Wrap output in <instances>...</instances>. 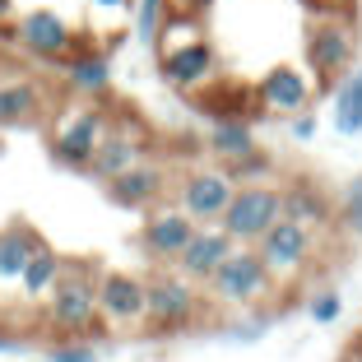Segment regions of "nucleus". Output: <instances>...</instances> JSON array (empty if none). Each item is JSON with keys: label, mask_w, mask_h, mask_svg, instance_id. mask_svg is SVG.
<instances>
[{"label": "nucleus", "mask_w": 362, "mask_h": 362, "mask_svg": "<svg viewBox=\"0 0 362 362\" xmlns=\"http://www.w3.org/2000/svg\"><path fill=\"white\" fill-rule=\"evenodd\" d=\"M47 320L65 334H84L98 325V274L93 265H65L47 293Z\"/></svg>", "instance_id": "f257e3e1"}, {"label": "nucleus", "mask_w": 362, "mask_h": 362, "mask_svg": "<svg viewBox=\"0 0 362 362\" xmlns=\"http://www.w3.org/2000/svg\"><path fill=\"white\" fill-rule=\"evenodd\" d=\"M358 52V19H349V10H320V19L307 28V65L316 70V88L334 84L353 65Z\"/></svg>", "instance_id": "f03ea898"}, {"label": "nucleus", "mask_w": 362, "mask_h": 362, "mask_svg": "<svg viewBox=\"0 0 362 362\" xmlns=\"http://www.w3.org/2000/svg\"><path fill=\"white\" fill-rule=\"evenodd\" d=\"M204 284H209V298L218 302V307H251V302H260L269 288H274V279H269V269L260 265L256 251L233 246Z\"/></svg>", "instance_id": "7ed1b4c3"}, {"label": "nucleus", "mask_w": 362, "mask_h": 362, "mask_svg": "<svg viewBox=\"0 0 362 362\" xmlns=\"http://www.w3.org/2000/svg\"><path fill=\"white\" fill-rule=\"evenodd\" d=\"M311 251H316V233L302 228V223H288V218H274V223L256 237V256H260V265L269 269L274 284L298 279L302 269L311 265Z\"/></svg>", "instance_id": "20e7f679"}, {"label": "nucleus", "mask_w": 362, "mask_h": 362, "mask_svg": "<svg viewBox=\"0 0 362 362\" xmlns=\"http://www.w3.org/2000/svg\"><path fill=\"white\" fill-rule=\"evenodd\" d=\"M274 218H284V195H279V186H242V191H233L218 228H223L233 242L246 246V242H256Z\"/></svg>", "instance_id": "39448f33"}, {"label": "nucleus", "mask_w": 362, "mask_h": 362, "mask_svg": "<svg viewBox=\"0 0 362 362\" xmlns=\"http://www.w3.org/2000/svg\"><path fill=\"white\" fill-rule=\"evenodd\" d=\"M107 121H112L107 107H75V112H65L61 126H56V135H52V153L65 163V168H88V158H93Z\"/></svg>", "instance_id": "423d86ee"}, {"label": "nucleus", "mask_w": 362, "mask_h": 362, "mask_svg": "<svg viewBox=\"0 0 362 362\" xmlns=\"http://www.w3.org/2000/svg\"><path fill=\"white\" fill-rule=\"evenodd\" d=\"M149 149V135H144V126L130 117H112L103 130V139H98L93 158H88V172L93 177H117V172H126L130 163H139V153Z\"/></svg>", "instance_id": "0eeeda50"}, {"label": "nucleus", "mask_w": 362, "mask_h": 362, "mask_svg": "<svg viewBox=\"0 0 362 362\" xmlns=\"http://www.w3.org/2000/svg\"><path fill=\"white\" fill-rule=\"evenodd\" d=\"M195 311H200V298L191 293L186 279H153L144 284V320H149L153 330H181V325H191Z\"/></svg>", "instance_id": "6e6552de"}, {"label": "nucleus", "mask_w": 362, "mask_h": 362, "mask_svg": "<svg viewBox=\"0 0 362 362\" xmlns=\"http://www.w3.org/2000/svg\"><path fill=\"white\" fill-rule=\"evenodd\" d=\"M10 37H19V42L28 47L33 56H42V61H65V56L79 47L75 28H70L56 10H28L10 28Z\"/></svg>", "instance_id": "1a4fd4ad"}, {"label": "nucleus", "mask_w": 362, "mask_h": 362, "mask_svg": "<svg viewBox=\"0 0 362 362\" xmlns=\"http://www.w3.org/2000/svg\"><path fill=\"white\" fill-rule=\"evenodd\" d=\"M214 75H218V56H214V47L204 42V37H191V42L163 52V79H168L172 88H181V93L209 88Z\"/></svg>", "instance_id": "9d476101"}, {"label": "nucleus", "mask_w": 362, "mask_h": 362, "mask_svg": "<svg viewBox=\"0 0 362 362\" xmlns=\"http://www.w3.org/2000/svg\"><path fill=\"white\" fill-rule=\"evenodd\" d=\"M98 320L107 325H139L144 320V284L130 274H103L98 279Z\"/></svg>", "instance_id": "9b49d317"}, {"label": "nucleus", "mask_w": 362, "mask_h": 362, "mask_svg": "<svg viewBox=\"0 0 362 362\" xmlns=\"http://www.w3.org/2000/svg\"><path fill=\"white\" fill-rule=\"evenodd\" d=\"M233 191L237 186H233L228 172H191V177L181 181V214H191V218H200V223L223 218Z\"/></svg>", "instance_id": "f8f14e48"}, {"label": "nucleus", "mask_w": 362, "mask_h": 362, "mask_svg": "<svg viewBox=\"0 0 362 362\" xmlns=\"http://www.w3.org/2000/svg\"><path fill=\"white\" fill-rule=\"evenodd\" d=\"M191 233H195V218H191V214L158 209L149 223H144V233H139V246H144L153 260H177L181 246L191 242Z\"/></svg>", "instance_id": "ddd939ff"}, {"label": "nucleus", "mask_w": 362, "mask_h": 362, "mask_svg": "<svg viewBox=\"0 0 362 362\" xmlns=\"http://www.w3.org/2000/svg\"><path fill=\"white\" fill-rule=\"evenodd\" d=\"M256 98H260L265 112H307L311 79L302 75V70H293V65H274V70H265Z\"/></svg>", "instance_id": "4468645a"}, {"label": "nucleus", "mask_w": 362, "mask_h": 362, "mask_svg": "<svg viewBox=\"0 0 362 362\" xmlns=\"http://www.w3.org/2000/svg\"><path fill=\"white\" fill-rule=\"evenodd\" d=\"M233 246L237 242L223 233V228H195L191 242L181 246L177 265H181V274H186V279H209L214 269H218V260H223Z\"/></svg>", "instance_id": "2eb2a0df"}, {"label": "nucleus", "mask_w": 362, "mask_h": 362, "mask_svg": "<svg viewBox=\"0 0 362 362\" xmlns=\"http://www.w3.org/2000/svg\"><path fill=\"white\" fill-rule=\"evenodd\" d=\"M107 191H112L117 204H126V209H144V204H153L163 195V168H153V163H130L126 172L107 177Z\"/></svg>", "instance_id": "dca6fc26"}, {"label": "nucleus", "mask_w": 362, "mask_h": 362, "mask_svg": "<svg viewBox=\"0 0 362 362\" xmlns=\"http://www.w3.org/2000/svg\"><path fill=\"white\" fill-rule=\"evenodd\" d=\"M284 195V218L288 223H302V228H325L334 218V209H330V200L320 195V186H311V181H293L288 191H279Z\"/></svg>", "instance_id": "f3484780"}, {"label": "nucleus", "mask_w": 362, "mask_h": 362, "mask_svg": "<svg viewBox=\"0 0 362 362\" xmlns=\"http://www.w3.org/2000/svg\"><path fill=\"white\" fill-rule=\"evenodd\" d=\"M65 79L79 93H103L112 84V61L103 52H93V47H75V52L65 56Z\"/></svg>", "instance_id": "a211bd4d"}, {"label": "nucleus", "mask_w": 362, "mask_h": 362, "mask_svg": "<svg viewBox=\"0 0 362 362\" xmlns=\"http://www.w3.org/2000/svg\"><path fill=\"white\" fill-rule=\"evenodd\" d=\"M37 242H42V237L33 233L28 223H10L0 233V284H19V274H23V265H28Z\"/></svg>", "instance_id": "6ab92c4d"}, {"label": "nucleus", "mask_w": 362, "mask_h": 362, "mask_svg": "<svg viewBox=\"0 0 362 362\" xmlns=\"http://www.w3.org/2000/svg\"><path fill=\"white\" fill-rule=\"evenodd\" d=\"M334 130L339 135H362V65L339 75V88H334Z\"/></svg>", "instance_id": "aec40b11"}, {"label": "nucleus", "mask_w": 362, "mask_h": 362, "mask_svg": "<svg viewBox=\"0 0 362 362\" xmlns=\"http://www.w3.org/2000/svg\"><path fill=\"white\" fill-rule=\"evenodd\" d=\"M56 274H61V256H56L47 242H37V246H33V256H28V265H23V274H19L23 298H28V302H42L47 293H52Z\"/></svg>", "instance_id": "412c9836"}, {"label": "nucleus", "mask_w": 362, "mask_h": 362, "mask_svg": "<svg viewBox=\"0 0 362 362\" xmlns=\"http://www.w3.org/2000/svg\"><path fill=\"white\" fill-rule=\"evenodd\" d=\"M209 149L218 153L223 163H237V158H246V153L256 149V139H251V126H246L237 112H228V117H218L214 121V130H209Z\"/></svg>", "instance_id": "4be33fe9"}, {"label": "nucleus", "mask_w": 362, "mask_h": 362, "mask_svg": "<svg viewBox=\"0 0 362 362\" xmlns=\"http://www.w3.org/2000/svg\"><path fill=\"white\" fill-rule=\"evenodd\" d=\"M42 107V88L28 84V79H14V84H0V126H23V121L37 117Z\"/></svg>", "instance_id": "5701e85b"}, {"label": "nucleus", "mask_w": 362, "mask_h": 362, "mask_svg": "<svg viewBox=\"0 0 362 362\" xmlns=\"http://www.w3.org/2000/svg\"><path fill=\"white\" fill-rule=\"evenodd\" d=\"M163 19H168V0H135V37L139 42H153Z\"/></svg>", "instance_id": "b1692460"}, {"label": "nucleus", "mask_w": 362, "mask_h": 362, "mask_svg": "<svg viewBox=\"0 0 362 362\" xmlns=\"http://www.w3.org/2000/svg\"><path fill=\"white\" fill-rule=\"evenodd\" d=\"M344 228H349L353 237H362V177H353L349 186H344V209H339Z\"/></svg>", "instance_id": "393cba45"}, {"label": "nucleus", "mask_w": 362, "mask_h": 362, "mask_svg": "<svg viewBox=\"0 0 362 362\" xmlns=\"http://www.w3.org/2000/svg\"><path fill=\"white\" fill-rule=\"evenodd\" d=\"M307 311H311V320H320V325H330V320H339V293H316V298L307 302Z\"/></svg>", "instance_id": "a878e982"}, {"label": "nucleus", "mask_w": 362, "mask_h": 362, "mask_svg": "<svg viewBox=\"0 0 362 362\" xmlns=\"http://www.w3.org/2000/svg\"><path fill=\"white\" fill-rule=\"evenodd\" d=\"M265 172H269V158H260V153L251 149L246 158L233 163V172H228V177H233V181H251V177H265Z\"/></svg>", "instance_id": "bb28decb"}, {"label": "nucleus", "mask_w": 362, "mask_h": 362, "mask_svg": "<svg viewBox=\"0 0 362 362\" xmlns=\"http://www.w3.org/2000/svg\"><path fill=\"white\" fill-rule=\"evenodd\" d=\"M52 362H98V353L88 349V344H56Z\"/></svg>", "instance_id": "cd10ccee"}, {"label": "nucleus", "mask_w": 362, "mask_h": 362, "mask_svg": "<svg viewBox=\"0 0 362 362\" xmlns=\"http://www.w3.org/2000/svg\"><path fill=\"white\" fill-rule=\"evenodd\" d=\"M260 334H265V325H260V320H237V325H228V339H246V344H256Z\"/></svg>", "instance_id": "c85d7f7f"}, {"label": "nucleus", "mask_w": 362, "mask_h": 362, "mask_svg": "<svg viewBox=\"0 0 362 362\" xmlns=\"http://www.w3.org/2000/svg\"><path fill=\"white\" fill-rule=\"evenodd\" d=\"M98 14H130L135 10V0H93Z\"/></svg>", "instance_id": "c756f323"}, {"label": "nucleus", "mask_w": 362, "mask_h": 362, "mask_svg": "<svg viewBox=\"0 0 362 362\" xmlns=\"http://www.w3.org/2000/svg\"><path fill=\"white\" fill-rule=\"evenodd\" d=\"M293 135H298V139H316V117H307V112H302V117L293 121Z\"/></svg>", "instance_id": "7c9ffc66"}, {"label": "nucleus", "mask_w": 362, "mask_h": 362, "mask_svg": "<svg viewBox=\"0 0 362 362\" xmlns=\"http://www.w3.org/2000/svg\"><path fill=\"white\" fill-rule=\"evenodd\" d=\"M204 5H214V0H168V10H181V14H200Z\"/></svg>", "instance_id": "2f4dec72"}, {"label": "nucleus", "mask_w": 362, "mask_h": 362, "mask_svg": "<svg viewBox=\"0 0 362 362\" xmlns=\"http://www.w3.org/2000/svg\"><path fill=\"white\" fill-rule=\"evenodd\" d=\"M316 10H349V0H311Z\"/></svg>", "instance_id": "473e14b6"}, {"label": "nucleus", "mask_w": 362, "mask_h": 362, "mask_svg": "<svg viewBox=\"0 0 362 362\" xmlns=\"http://www.w3.org/2000/svg\"><path fill=\"white\" fill-rule=\"evenodd\" d=\"M339 362H362V339H358V344H353V349H349V353H344V358H339Z\"/></svg>", "instance_id": "72a5a7b5"}, {"label": "nucleus", "mask_w": 362, "mask_h": 362, "mask_svg": "<svg viewBox=\"0 0 362 362\" xmlns=\"http://www.w3.org/2000/svg\"><path fill=\"white\" fill-rule=\"evenodd\" d=\"M10 14H14V0H0V23H10Z\"/></svg>", "instance_id": "f704fd0d"}, {"label": "nucleus", "mask_w": 362, "mask_h": 362, "mask_svg": "<svg viewBox=\"0 0 362 362\" xmlns=\"http://www.w3.org/2000/svg\"><path fill=\"white\" fill-rule=\"evenodd\" d=\"M19 349V339H10V334H0V353H14Z\"/></svg>", "instance_id": "c9c22d12"}]
</instances>
